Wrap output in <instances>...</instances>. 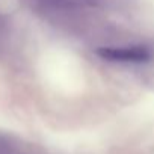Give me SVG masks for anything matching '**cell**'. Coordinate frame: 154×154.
<instances>
[{
    "label": "cell",
    "instance_id": "6da1fadb",
    "mask_svg": "<svg viewBox=\"0 0 154 154\" xmlns=\"http://www.w3.org/2000/svg\"><path fill=\"white\" fill-rule=\"evenodd\" d=\"M97 54L112 62H130L143 63L151 59V51L143 45H125V47H100Z\"/></svg>",
    "mask_w": 154,
    "mask_h": 154
},
{
    "label": "cell",
    "instance_id": "7a4b0ae2",
    "mask_svg": "<svg viewBox=\"0 0 154 154\" xmlns=\"http://www.w3.org/2000/svg\"><path fill=\"white\" fill-rule=\"evenodd\" d=\"M100 3V0H53V5L59 8H71V9H80V8H92Z\"/></svg>",
    "mask_w": 154,
    "mask_h": 154
}]
</instances>
